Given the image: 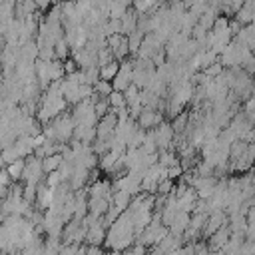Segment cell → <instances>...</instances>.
<instances>
[{"label":"cell","instance_id":"cell-1","mask_svg":"<svg viewBox=\"0 0 255 255\" xmlns=\"http://www.w3.org/2000/svg\"><path fill=\"white\" fill-rule=\"evenodd\" d=\"M42 173H44L42 159L32 157V159H30V161H26V165H24L22 179H24L26 183H34V185H38V183L42 181Z\"/></svg>","mask_w":255,"mask_h":255},{"label":"cell","instance_id":"cell-2","mask_svg":"<svg viewBox=\"0 0 255 255\" xmlns=\"http://www.w3.org/2000/svg\"><path fill=\"white\" fill-rule=\"evenodd\" d=\"M131 74H133V70H131V66L129 64H124V66H120V70H118V74L114 76V90H126L129 84H131Z\"/></svg>","mask_w":255,"mask_h":255},{"label":"cell","instance_id":"cell-3","mask_svg":"<svg viewBox=\"0 0 255 255\" xmlns=\"http://www.w3.org/2000/svg\"><path fill=\"white\" fill-rule=\"evenodd\" d=\"M159 122H161V118L157 112H153L149 108L141 110V114H139V126L141 128H153V126H159Z\"/></svg>","mask_w":255,"mask_h":255},{"label":"cell","instance_id":"cell-4","mask_svg":"<svg viewBox=\"0 0 255 255\" xmlns=\"http://www.w3.org/2000/svg\"><path fill=\"white\" fill-rule=\"evenodd\" d=\"M60 165H62V155H58V153H50V155L42 157V167H44V173L56 171Z\"/></svg>","mask_w":255,"mask_h":255},{"label":"cell","instance_id":"cell-5","mask_svg":"<svg viewBox=\"0 0 255 255\" xmlns=\"http://www.w3.org/2000/svg\"><path fill=\"white\" fill-rule=\"evenodd\" d=\"M24 165H26L24 157H18V159L10 161V165L6 167V171H8L10 179H22V173H24Z\"/></svg>","mask_w":255,"mask_h":255},{"label":"cell","instance_id":"cell-6","mask_svg":"<svg viewBox=\"0 0 255 255\" xmlns=\"http://www.w3.org/2000/svg\"><path fill=\"white\" fill-rule=\"evenodd\" d=\"M118 70H120V64H116V62H108V64H102V68H100V78L102 80H114V76L118 74Z\"/></svg>","mask_w":255,"mask_h":255},{"label":"cell","instance_id":"cell-7","mask_svg":"<svg viewBox=\"0 0 255 255\" xmlns=\"http://www.w3.org/2000/svg\"><path fill=\"white\" fill-rule=\"evenodd\" d=\"M34 2H36V6H38L40 10H44V8L50 6V0H34Z\"/></svg>","mask_w":255,"mask_h":255}]
</instances>
